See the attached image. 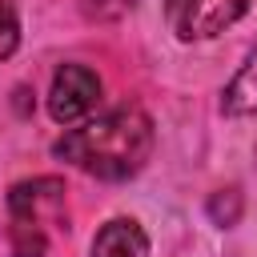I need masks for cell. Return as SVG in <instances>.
Here are the masks:
<instances>
[{
    "mask_svg": "<svg viewBox=\"0 0 257 257\" xmlns=\"http://www.w3.org/2000/svg\"><path fill=\"white\" fill-rule=\"evenodd\" d=\"M80 8L88 20H120L133 8V0H80Z\"/></svg>",
    "mask_w": 257,
    "mask_h": 257,
    "instance_id": "obj_10",
    "label": "cell"
},
{
    "mask_svg": "<svg viewBox=\"0 0 257 257\" xmlns=\"http://www.w3.org/2000/svg\"><path fill=\"white\" fill-rule=\"evenodd\" d=\"M100 104V76L88 64H60L48 88V112L56 124H76Z\"/></svg>",
    "mask_w": 257,
    "mask_h": 257,
    "instance_id": "obj_3",
    "label": "cell"
},
{
    "mask_svg": "<svg viewBox=\"0 0 257 257\" xmlns=\"http://www.w3.org/2000/svg\"><path fill=\"white\" fill-rule=\"evenodd\" d=\"M8 213L20 225H40L48 217H64V185L56 177H36V181H20L8 193Z\"/></svg>",
    "mask_w": 257,
    "mask_h": 257,
    "instance_id": "obj_4",
    "label": "cell"
},
{
    "mask_svg": "<svg viewBox=\"0 0 257 257\" xmlns=\"http://www.w3.org/2000/svg\"><path fill=\"white\" fill-rule=\"evenodd\" d=\"M209 217H213L217 225H233V221L241 217V193H237V189H221V193H213V201H209Z\"/></svg>",
    "mask_w": 257,
    "mask_h": 257,
    "instance_id": "obj_8",
    "label": "cell"
},
{
    "mask_svg": "<svg viewBox=\"0 0 257 257\" xmlns=\"http://www.w3.org/2000/svg\"><path fill=\"white\" fill-rule=\"evenodd\" d=\"M20 44V24H16V8L12 0H0V60H8Z\"/></svg>",
    "mask_w": 257,
    "mask_h": 257,
    "instance_id": "obj_9",
    "label": "cell"
},
{
    "mask_svg": "<svg viewBox=\"0 0 257 257\" xmlns=\"http://www.w3.org/2000/svg\"><path fill=\"white\" fill-rule=\"evenodd\" d=\"M92 257H149V237H145V229L137 221L116 217L96 233Z\"/></svg>",
    "mask_w": 257,
    "mask_h": 257,
    "instance_id": "obj_5",
    "label": "cell"
},
{
    "mask_svg": "<svg viewBox=\"0 0 257 257\" xmlns=\"http://www.w3.org/2000/svg\"><path fill=\"white\" fill-rule=\"evenodd\" d=\"M12 257H44V249H48V233L40 229V225H20V221H12Z\"/></svg>",
    "mask_w": 257,
    "mask_h": 257,
    "instance_id": "obj_7",
    "label": "cell"
},
{
    "mask_svg": "<svg viewBox=\"0 0 257 257\" xmlns=\"http://www.w3.org/2000/svg\"><path fill=\"white\" fill-rule=\"evenodd\" d=\"M52 153L100 181H124V177L141 173V165L153 153V120L137 104H120V108H108L96 120L64 133L52 145Z\"/></svg>",
    "mask_w": 257,
    "mask_h": 257,
    "instance_id": "obj_1",
    "label": "cell"
},
{
    "mask_svg": "<svg viewBox=\"0 0 257 257\" xmlns=\"http://www.w3.org/2000/svg\"><path fill=\"white\" fill-rule=\"evenodd\" d=\"M221 108L229 116H253L257 112V44L249 48L245 64L237 68V76L229 80L225 96H221Z\"/></svg>",
    "mask_w": 257,
    "mask_h": 257,
    "instance_id": "obj_6",
    "label": "cell"
},
{
    "mask_svg": "<svg viewBox=\"0 0 257 257\" xmlns=\"http://www.w3.org/2000/svg\"><path fill=\"white\" fill-rule=\"evenodd\" d=\"M249 0H169L165 16L181 40H209L245 16Z\"/></svg>",
    "mask_w": 257,
    "mask_h": 257,
    "instance_id": "obj_2",
    "label": "cell"
}]
</instances>
